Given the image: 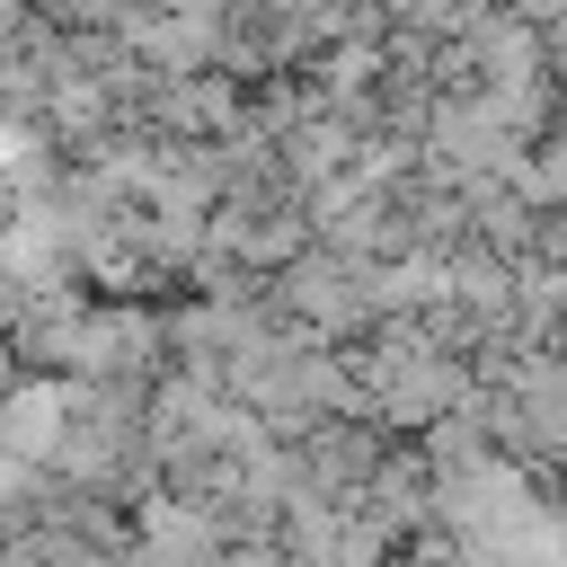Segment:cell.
<instances>
[{
    "instance_id": "obj_1",
    "label": "cell",
    "mask_w": 567,
    "mask_h": 567,
    "mask_svg": "<svg viewBox=\"0 0 567 567\" xmlns=\"http://www.w3.org/2000/svg\"><path fill=\"white\" fill-rule=\"evenodd\" d=\"M80 408H89V381H71V372H18L9 408H0V452L27 461V470H53L62 443L80 434Z\"/></svg>"
},
{
    "instance_id": "obj_2",
    "label": "cell",
    "mask_w": 567,
    "mask_h": 567,
    "mask_svg": "<svg viewBox=\"0 0 567 567\" xmlns=\"http://www.w3.org/2000/svg\"><path fill=\"white\" fill-rule=\"evenodd\" d=\"M514 195H523L532 213H567V133H549V142H540V151L523 159Z\"/></svg>"
}]
</instances>
